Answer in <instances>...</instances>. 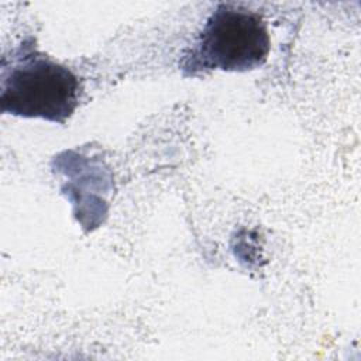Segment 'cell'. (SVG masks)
<instances>
[{
	"label": "cell",
	"mask_w": 361,
	"mask_h": 361,
	"mask_svg": "<svg viewBox=\"0 0 361 361\" xmlns=\"http://www.w3.org/2000/svg\"><path fill=\"white\" fill-rule=\"evenodd\" d=\"M82 86L66 66L23 42L1 61L0 109L6 114L65 124L79 106Z\"/></svg>",
	"instance_id": "1"
},
{
	"label": "cell",
	"mask_w": 361,
	"mask_h": 361,
	"mask_svg": "<svg viewBox=\"0 0 361 361\" xmlns=\"http://www.w3.org/2000/svg\"><path fill=\"white\" fill-rule=\"evenodd\" d=\"M271 51L267 23L251 10L234 4H219L206 20L183 69L247 72L262 66Z\"/></svg>",
	"instance_id": "2"
}]
</instances>
